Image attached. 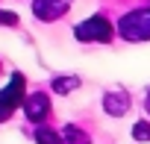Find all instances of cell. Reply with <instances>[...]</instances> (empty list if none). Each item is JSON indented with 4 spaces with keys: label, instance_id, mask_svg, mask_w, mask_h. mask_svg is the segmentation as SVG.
Returning a JSON list of instances; mask_svg holds the SVG:
<instances>
[{
    "label": "cell",
    "instance_id": "obj_1",
    "mask_svg": "<svg viewBox=\"0 0 150 144\" xmlns=\"http://www.w3.org/2000/svg\"><path fill=\"white\" fill-rule=\"evenodd\" d=\"M118 30H121V35L129 38V41H147V38H150V9H135V12H129L127 18H121Z\"/></svg>",
    "mask_w": 150,
    "mask_h": 144
},
{
    "label": "cell",
    "instance_id": "obj_2",
    "mask_svg": "<svg viewBox=\"0 0 150 144\" xmlns=\"http://www.w3.org/2000/svg\"><path fill=\"white\" fill-rule=\"evenodd\" d=\"M112 24L106 21V18H100V15H94V18H88V21H83L80 27H77V38L80 41H100V44H106V41H112Z\"/></svg>",
    "mask_w": 150,
    "mask_h": 144
},
{
    "label": "cell",
    "instance_id": "obj_3",
    "mask_svg": "<svg viewBox=\"0 0 150 144\" xmlns=\"http://www.w3.org/2000/svg\"><path fill=\"white\" fill-rule=\"evenodd\" d=\"M24 103V77L21 74H15L12 77V83L0 91V118H6L15 106H21Z\"/></svg>",
    "mask_w": 150,
    "mask_h": 144
},
{
    "label": "cell",
    "instance_id": "obj_4",
    "mask_svg": "<svg viewBox=\"0 0 150 144\" xmlns=\"http://www.w3.org/2000/svg\"><path fill=\"white\" fill-rule=\"evenodd\" d=\"M68 6H71V0H35V3H33V9H35V15H38L41 21H56V18H62V15L68 12Z\"/></svg>",
    "mask_w": 150,
    "mask_h": 144
},
{
    "label": "cell",
    "instance_id": "obj_5",
    "mask_svg": "<svg viewBox=\"0 0 150 144\" xmlns=\"http://www.w3.org/2000/svg\"><path fill=\"white\" fill-rule=\"evenodd\" d=\"M47 109H50L47 94H33V97L27 100V115H30V121H41V118L47 115Z\"/></svg>",
    "mask_w": 150,
    "mask_h": 144
},
{
    "label": "cell",
    "instance_id": "obj_6",
    "mask_svg": "<svg viewBox=\"0 0 150 144\" xmlns=\"http://www.w3.org/2000/svg\"><path fill=\"white\" fill-rule=\"evenodd\" d=\"M106 112L109 115H124L127 109H129V97L124 94V91H112V94H106Z\"/></svg>",
    "mask_w": 150,
    "mask_h": 144
},
{
    "label": "cell",
    "instance_id": "obj_7",
    "mask_svg": "<svg viewBox=\"0 0 150 144\" xmlns=\"http://www.w3.org/2000/svg\"><path fill=\"white\" fill-rule=\"evenodd\" d=\"M77 85H80V80H77V77H71V80H68V77H62V80H56V83H53V88H56L59 94H65V91H71V88H77Z\"/></svg>",
    "mask_w": 150,
    "mask_h": 144
},
{
    "label": "cell",
    "instance_id": "obj_8",
    "mask_svg": "<svg viewBox=\"0 0 150 144\" xmlns=\"http://www.w3.org/2000/svg\"><path fill=\"white\" fill-rule=\"evenodd\" d=\"M132 132H135V138H138V141H150V124H135V129H132Z\"/></svg>",
    "mask_w": 150,
    "mask_h": 144
},
{
    "label": "cell",
    "instance_id": "obj_9",
    "mask_svg": "<svg viewBox=\"0 0 150 144\" xmlns=\"http://www.w3.org/2000/svg\"><path fill=\"white\" fill-rule=\"evenodd\" d=\"M38 144H56V135L47 129H38Z\"/></svg>",
    "mask_w": 150,
    "mask_h": 144
}]
</instances>
